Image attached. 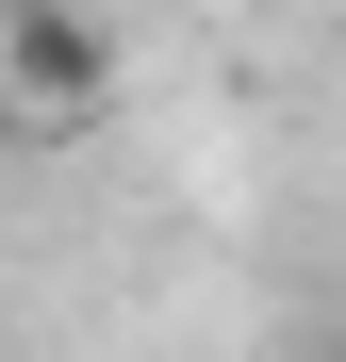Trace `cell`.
Instances as JSON below:
<instances>
[{"label":"cell","instance_id":"6da1fadb","mask_svg":"<svg viewBox=\"0 0 346 362\" xmlns=\"http://www.w3.org/2000/svg\"><path fill=\"white\" fill-rule=\"evenodd\" d=\"M99 99H115V33L83 0H0V115H17L33 148H67Z\"/></svg>","mask_w":346,"mask_h":362}]
</instances>
